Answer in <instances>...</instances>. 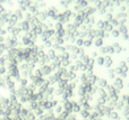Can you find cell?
Here are the masks:
<instances>
[{"label": "cell", "mask_w": 129, "mask_h": 120, "mask_svg": "<svg viewBox=\"0 0 129 120\" xmlns=\"http://www.w3.org/2000/svg\"><path fill=\"white\" fill-rule=\"evenodd\" d=\"M18 101H19L20 103L23 104V103H26V102H28L30 100H28V98H27L26 95H22V97L18 98Z\"/></svg>", "instance_id": "7"}, {"label": "cell", "mask_w": 129, "mask_h": 120, "mask_svg": "<svg viewBox=\"0 0 129 120\" xmlns=\"http://www.w3.org/2000/svg\"><path fill=\"white\" fill-rule=\"evenodd\" d=\"M11 113H13V108L10 107V106L5 108V116H3V117H10Z\"/></svg>", "instance_id": "3"}, {"label": "cell", "mask_w": 129, "mask_h": 120, "mask_svg": "<svg viewBox=\"0 0 129 120\" xmlns=\"http://www.w3.org/2000/svg\"><path fill=\"white\" fill-rule=\"evenodd\" d=\"M0 108H1V103H0Z\"/></svg>", "instance_id": "17"}, {"label": "cell", "mask_w": 129, "mask_h": 120, "mask_svg": "<svg viewBox=\"0 0 129 120\" xmlns=\"http://www.w3.org/2000/svg\"><path fill=\"white\" fill-rule=\"evenodd\" d=\"M30 113V112H28V110H27L26 108H22V109H20V112H19V116L22 118H26L27 117V114Z\"/></svg>", "instance_id": "4"}, {"label": "cell", "mask_w": 129, "mask_h": 120, "mask_svg": "<svg viewBox=\"0 0 129 120\" xmlns=\"http://www.w3.org/2000/svg\"><path fill=\"white\" fill-rule=\"evenodd\" d=\"M0 89L3 91H8L7 89V85H6V81L3 80V79H0Z\"/></svg>", "instance_id": "5"}, {"label": "cell", "mask_w": 129, "mask_h": 120, "mask_svg": "<svg viewBox=\"0 0 129 120\" xmlns=\"http://www.w3.org/2000/svg\"><path fill=\"white\" fill-rule=\"evenodd\" d=\"M0 103H1V108H2V109H5V108H7V107H9V106H10L9 98L1 95V98H0Z\"/></svg>", "instance_id": "1"}, {"label": "cell", "mask_w": 129, "mask_h": 120, "mask_svg": "<svg viewBox=\"0 0 129 120\" xmlns=\"http://www.w3.org/2000/svg\"><path fill=\"white\" fill-rule=\"evenodd\" d=\"M6 72H7V70L3 67V66L0 67V75H5V74H6Z\"/></svg>", "instance_id": "9"}, {"label": "cell", "mask_w": 129, "mask_h": 120, "mask_svg": "<svg viewBox=\"0 0 129 120\" xmlns=\"http://www.w3.org/2000/svg\"><path fill=\"white\" fill-rule=\"evenodd\" d=\"M16 90H17L16 88L9 89V90H8V93H9V94H16Z\"/></svg>", "instance_id": "11"}, {"label": "cell", "mask_w": 129, "mask_h": 120, "mask_svg": "<svg viewBox=\"0 0 129 120\" xmlns=\"http://www.w3.org/2000/svg\"><path fill=\"white\" fill-rule=\"evenodd\" d=\"M26 119H27V120H34V116H33V113H28V114H27Z\"/></svg>", "instance_id": "12"}, {"label": "cell", "mask_w": 129, "mask_h": 120, "mask_svg": "<svg viewBox=\"0 0 129 120\" xmlns=\"http://www.w3.org/2000/svg\"><path fill=\"white\" fill-rule=\"evenodd\" d=\"M3 80H5V81H6V82H7V81H10V80H11V76H10V75H6Z\"/></svg>", "instance_id": "13"}, {"label": "cell", "mask_w": 129, "mask_h": 120, "mask_svg": "<svg viewBox=\"0 0 129 120\" xmlns=\"http://www.w3.org/2000/svg\"><path fill=\"white\" fill-rule=\"evenodd\" d=\"M1 95H2V94H1V93H0V98H1Z\"/></svg>", "instance_id": "16"}, {"label": "cell", "mask_w": 129, "mask_h": 120, "mask_svg": "<svg viewBox=\"0 0 129 120\" xmlns=\"http://www.w3.org/2000/svg\"><path fill=\"white\" fill-rule=\"evenodd\" d=\"M20 84H22V87H26V84H27L26 79H22V80H20Z\"/></svg>", "instance_id": "10"}, {"label": "cell", "mask_w": 129, "mask_h": 120, "mask_svg": "<svg viewBox=\"0 0 129 120\" xmlns=\"http://www.w3.org/2000/svg\"><path fill=\"white\" fill-rule=\"evenodd\" d=\"M36 108V103L35 102H31V109H35Z\"/></svg>", "instance_id": "14"}, {"label": "cell", "mask_w": 129, "mask_h": 120, "mask_svg": "<svg viewBox=\"0 0 129 120\" xmlns=\"http://www.w3.org/2000/svg\"><path fill=\"white\" fill-rule=\"evenodd\" d=\"M6 85H7V89L9 90V89H14L15 88V82L13 80H10V81H7L6 82Z\"/></svg>", "instance_id": "8"}, {"label": "cell", "mask_w": 129, "mask_h": 120, "mask_svg": "<svg viewBox=\"0 0 129 120\" xmlns=\"http://www.w3.org/2000/svg\"><path fill=\"white\" fill-rule=\"evenodd\" d=\"M22 120H27V119H26V118H23V119H22Z\"/></svg>", "instance_id": "15"}, {"label": "cell", "mask_w": 129, "mask_h": 120, "mask_svg": "<svg viewBox=\"0 0 129 120\" xmlns=\"http://www.w3.org/2000/svg\"><path fill=\"white\" fill-rule=\"evenodd\" d=\"M25 94H26V88L25 87H20L16 90V95L18 98L22 97V95H25Z\"/></svg>", "instance_id": "2"}, {"label": "cell", "mask_w": 129, "mask_h": 120, "mask_svg": "<svg viewBox=\"0 0 129 120\" xmlns=\"http://www.w3.org/2000/svg\"><path fill=\"white\" fill-rule=\"evenodd\" d=\"M8 98H9L10 103H13V102H16V101H18V97H17L16 94H9V95H8Z\"/></svg>", "instance_id": "6"}]
</instances>
